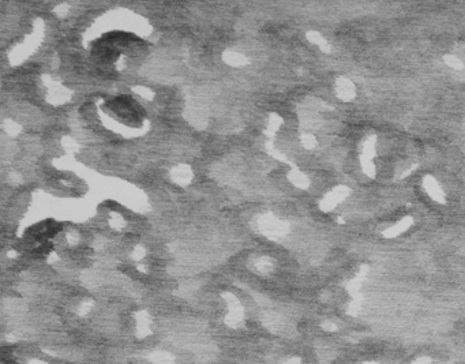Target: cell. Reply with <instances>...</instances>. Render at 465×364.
I'll return each mask as SVG.
<instances>
[{
  "label": "cell",
  "instance_id": "1",
  "mask_svg": "<svg viewBox=\"0 0 465 364\" xmlns=\"http://www.w3.org/2000/svg\"><path fill=\"white\" fill-rule=\"evenodd\" d=\"M145 42L142 38L131 33L124 32H112L104 34L96 41L92 50V56L100 64H114L131 50H135L142 48Z\"/></svg>",
  "mask_w": 465,
  "mask_h": 364
},
{
  "label": "cell",
  "instance_id": "2",
  "mask_svg": "<svg viewBox=\"0 0 465 364\" xmlns=\"http://www.w3.org/2000/svg\"><path fill=\"white\" fill-rule=\"evenodd\" d=\"M106 105L110 112L126 124L138 126L144 120V110L131 97H127V96L115 97L108 101Z\"/></svg>",
  "mask_w": 465,
  "mask_h": 364
},
{
  "label": "cell",
  "instance_id": "3",
  "mask_svg": "<svg viewBox=\"0 0 465 364\" xmlns=\"http://www.w3.org/2000/svg\"><path fill=\"white\" fill-rule=\"evenodd\" d=\"M350 194V190L348 187H345V186H338V187H336L332 192L326 195V198L324 200V202L320 204V206L324 208V210H332L334 209L336 206L338 204H341L342 200Z\"/></svg>",
  "mask_w": 465,
  "mask_h": 364
},
{
  "label": "cell",
  "instance_id": "4",
  "mask_svg": "<svg viewBox=\"0 0 465 364\" xmlns=\"http://www.w3.org/2000/svg\"><path fill=\"white\" fill-rule=\"evenodd\" d=\"M336 93L342 101H350L356 97V88L354 82L345 76H340L336 82Z\"/></svg>",
  "mask_w": 465,
  "mask_h": 364
},
{
  "label": "cell",
  "instance_id": "5",
  "mask_svg": "<svg viewBox=\"0 0 465 364\" xmlns=\"http://www.w3.org/2000/svg\"><path fill=\"white\" fill-rule=\"evenodd\" d=\"M423 187H424V190L427 191V194L430 195L435 202H438V204H445V192H444V190L440 188V183L435 180V178H432V176H426L424 179H423Z\"/></svg>",
  "mask_w": 465,
  "mask_h": 364
},
{
  "label": "cell",
  "instance_id": "6",
  "mask_svg": "<svg viewBox=\"0 0 465 364\" xmlns=\"http://www.w3.org/2000/svg\"><path fill=\"white\" fill-rule=\"evenodd\" d=\"M414 222V220L410 218V217H405V218L400 220L397 224H394L393 226H390L386 230H384V238L386 239H393V238H397L398 234H401L402 232L410 228V225Z\"/></svg>",
  "mask_w": 465,
  "mask_h": 364
},
{
  "label": "cell",
  "instance_id": "7",
  "mask_svg": "<svg viewBox=\"0 0 465 364\" xmlns=\"http://www.w3.org/2000/svg\"><path fill=\"white\" fill-rule=\"evenodd\" d=\"M375 153H376V136L372 135L370 138H367L364 144H363V153H362V157L374 160Z\"/></svg>",
  "mask_w": 465,
  "mask_h": 364
},
{
  "label": "cell",
  "instance_id": "8",
  "mask_svg": "<svg viewBox=\"0 0 465 364\" xmlns=\"http://www.w3.org/2000/svg\"><path fill=\"white\" fill-rule=\"evenodd\" d=\"M360 165H362V170L364 172V175L368 178H375L376 174V168H375L374 161L370 158H364V157H360Z\"/></svg>",
  "mask_w": 465,
  "mask_h": 364
},
{
  "label": "cell",
  "instance_id": "9",
  "mask_svg": "<svg viewBox=\"0 0 465 364\" xmlns=\"http://www.w3.org/2000/svg\"><path fill=\"white\" fill-rule=\"evenodd\" d=\"M444 60H445L446 64L449 66V67H452V68H454V70L460 71V70H464V68H465L464 62H462V60H461L460 58H458V56L445 55Z\"/></svg>",
  "mask_w": 465,
  "mask_h": 364
},
{
  "label": "cell",
  "instance_id": "10",
  "mask_svg": "<svg viewBox=\"0 0 465 364\" xmlns=\"http://www.w3.org/2000/svg\"><path fill=\"white\" fill-rule=\"evenodd\" d=\"M310 34H311V36H310L311 40H312V41H314V42H316V44L320 45V48H322V50H326V52H329V50H330L329 44L326 42L325 38H324L322 36L318 34V33H310Z\"/></svg>",
  "mask_w": 465,
  "mask_h": 364
}]
</instances>
